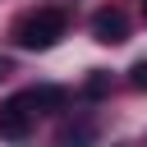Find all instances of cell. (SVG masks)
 Segmentation results:
<instances>
[{
    "label": "cell",
    "instance_id": "3",
    "mask_svg": "<svg viewBox=\"0 0 147 147\" xmlns=\"http://www.w3.org/2000/svg\"><path fill=\"white\" fill-rule=\"evenodd\" d=\"M28 133H32V110L9 96V101L0 106V138H5V142H23Z\"/></svg>",
    "mask_w": 147,
    "mask_h": 147
},
{
    "label": "cell",
    "instance_id": "9",
    "mask_svg": "<svg viewBox=\"0 0 147 147\" xmlns=\"http://www.w3.org/2000/svg\"><path fill=\"white\" fill-rule=\"evenodd\" d=\"M142 9H147V0H142Z\"/></svg>",
    "mask_w": 147,
    "mask_h": 147
},
{
    "label": "cell",
    "instance_id": "1",
    "mask_svg": "<svg viewBox=\"0 0 147 147\" xmlns=\"http://www.w3.org/2000/svg\"><path fill=\"white\" fill-rule=\"evenodd\" d=\"M60 37H64V14L60 9H32L14 23V41L23 51H51Z\"/></svg>",
    "mask_w": 147,
    "mask_h": 147
},
{
    "label": "cell",
    "instance_id": "4",
    "mask_svg": "<svg viewBox=\"0 0 147 147\" xmlns=\"http://www.w3.org/2000/svg\"><path fill=\"white\" fill-rule=\"evenodd\" d=\"M14 101L37 115V110H60V106H64V92H60V87H28V92H18Z\"/></svg>",
    "mask_w": 147,
    "mask_h": 147
},
{
    "label": "cell",
    "instance_id": "5",
    "mask_svg": "<svg viewBox=\"0 0 147 147\" xmlns=\"http://www.w3.org/2000/svg\"><path fill=\"white\" fill-rule=\"evenodd\" d=\"M83 92H87L92 101H96V96H106V92H110V74H106V69H92V74H87V83H83Z\"/></svg>",
    "mask_w": 147,
    "mask_h": 147
},
{
    "label": "cell",
    "instance_id": "7",
    "mask_svg": "<svg viewBox=\"0 0 147 147\" xmlns=\"http://www.w3.org/2000/svg\"><path fill=\"white\" fill-rule=\"evenodd\" d=\"M129 83H133L138 92H147V60H138V64L129 69Z\"/></svg>",
    "mask_w": 147,
    "mask_h": 147
},
{
    "label": "cell",
    "instance_id": "8",
    "mask_svg": "<svg viewBox=\"0 0 147 147\" xmlns=\"http://www.w3.org/2000/svg\"><path fill=\"white\" fill-rule=\"evenodd\" d=\"M5 74H9V60H0V78H5Z\"/></svg>",
    "mask_w": 147,
    "mask_h": 147
},
{
    "label": "cell",
    "instance_id": "2",
    "mask_svg": "<svg viewBox=\"0 0 147 147\" xmlns=\"http://www.w3.org/2000/svg\"><path fill=\"white\" fill-rule=\"evenodd\" d=\"M92 37L101 41V46H119V41H129V14L124 9H96L92 14Z\"/></svg>",
    "mask_w": 147,
    "mask_h": 147
},
{
    "label": "cell",
    "instance_id": "6",
    "mask_svg": "<svg viewBox=\"0 0 147 147\" xmlns=\"http://www.w3.org/2000/svg\"><path fill=\"white\" fill-rule=\"evenodd\" d=\"M87 138H92L87 124H69V129H60V142H87Z\"/></svg>",
    "mask_w": 147,
    "mask_h": 147
}]
</instances>
